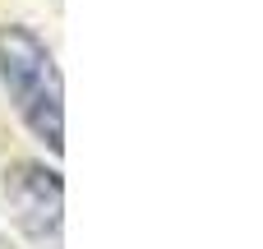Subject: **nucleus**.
<instances>
[{
    "instance_id": "f257e3e1",
    "label": "nucleus",
    "mask_w": 263,
    "mask_h": 249,
    "mask_svg": "<svg viewBox=\"0 0 263 249\" xmlns=\"http://www.w3.org/2000/svg\"><path fill=\"white\" fill-rule=\"evenodd\" d=\"M0 88L18 120L51 152L65 148V83L51 46L28 23H0Z\"/></svg>"
},
{
    "instance_id": "f03ea898",
    "label": "nucleus",
    "mask_w": 263,
    "mask_h": 249,
    "mask_svg": "<svg viewBox=\"0 0 263 249\" xmlns=\"http://www.w3.org/2000/svg\"><path fill=\"white\" fill-rule=\"evenodd\" d=\"M5 208L14 226L37 249H60L65 231V180L55 166L42 162H14L5 171Z\"/></svg>"
},
{
    "instance_id": "7ed1b4c3",
    "label": "nucleus",
    "mask_w": 263,
    "mask_h": 249,
    "mask_svg": "<svg viewBox=\"0 0 263 249\" xmlns=\"http://www.w3.org/2000/svg\"><path fill=\"white\" fill-rule=\"evenodd\" d=\"M0 249H9V245H5V240H0Z\"/></svg>"
}]
</instances>
